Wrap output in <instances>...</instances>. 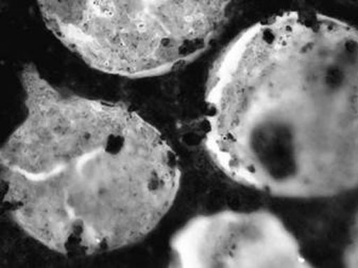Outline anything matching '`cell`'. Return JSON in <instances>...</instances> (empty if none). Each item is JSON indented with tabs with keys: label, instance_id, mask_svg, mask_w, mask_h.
Returning a JSON list of instances; mask_svg holds the SVG:
<instances>
[{
	"label": "cell",
	"instance_id": "4",
	"mask_svg": "<svg viewBox=\"0 0 358 268\" xmlns=\"http://www.w3.org/2000/svg\"><path fill=\"white\" fill-rule=\"evenodd\" d=\"M176 267L306 268L292 231L266 210H222L188 221L171 242Z\"/></svg>",
	"mask_w": 358,
	"mask_h": 268
},
{
	"label": "cell",
	"instance_id": "1",
	"mask_svg": "<svg viewBox=\"0 0 358 268\" xmlns=\"http://www.w3.org/2000/svg\"><path fill=\"white\" fill-rule=\"evenodd\" d=\"M358 38L308 10L269 16L233 38L213 64L202 144L235 183L314 200L358 183Z\"/></svg>",
	"mask_w": 358,
	"mask_h": 268
},
{
	"label": "cell",
	"instance_id": "2",
	"mask_svg": "<svg viewBox=\"0 0 358 268\" xmlns=\"http://www.w3.org/2000/svg\"><path fill=\"white\" fill-rule=\"evenodd\" d=\"M24 117L0 154L12 222L71 257L111 253L150 234L181 187L162 133L117 102L67 91L36 65L20 75Z\"/></svg>",
	"mask_w": 358,
	"mask_h": 268
},
{
	"label": "cell",
	"instance_id": "3",
	"mask_svg": "<svg viewBox=\"0 0 358 268\" xmlns=\"http://www.w3.org/2000/svg\"><path fill=\"white\" fill-rule=\"evenodd\" d=\"M226 1H41L53 36L92 68L143 79L208 50L232 14Z\"/></svg>",
	"mask_w": 358,
	"mask_h": 268
}]
</instances>
